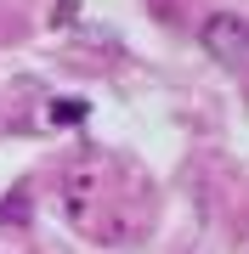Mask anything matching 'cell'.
Masks as SVG:
<instances>
[{
    "mask_svg": "<svg viewBox=\"0 0 249 254\" xmlns=\"http://www.w3.org/2000/svg\"><path fill=\"white\" fill-rule=\"evenodd\" d=\"M51 119H57V125H80L85 108H80V102H51Z\"/></svg>",
    "mask_w": 249,
    "mask_h": 254,
    "instance_id": "2",
    "label": "cell"
},
{
    "mask_svg": "<svg viewBox=\"0 0 249 254\" xmlns=\"http://www.w3.org/2000/svg\"><path fill=\"white\" fill-rule=\"evenodd\" d=\"M198 40L221 63H249V17H238V11H210L204 28H198Z\"/></svg>",
    "mask_w": 249,
    "mask_h": 254,
    "instance_id": "1",
    "label": "cell"
}]
</instances>
